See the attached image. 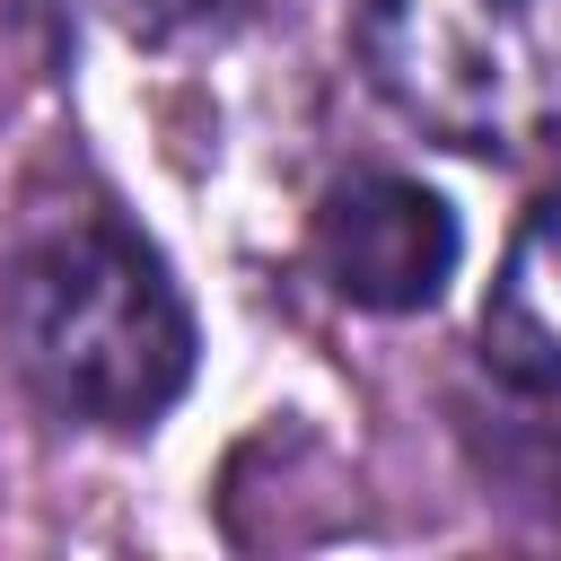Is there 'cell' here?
<instances>
[{
    "mask_svg": "<svg viewBox=\"0 0 561 561\" xmlns=\"http://www.w3.org/2000/svg\"><path fill=\"white\" fill-rule=\"evenodd\" d=\"M0 342L53 421L105 438L158 430L202 359V324L167 254L114 202L53 210L18 237L0 272Z\"/></svg>",
    "mask_w": 561,
    "mask_h": 561,
    "instance_id": "cell-1",
    "label": "cell"
},
{
    "mask_svg": "<svg viewBox=\"0 0 561 561\" xmlns=\"http://www.w3.org/2000/svg\"><path fill=\"white\" fill-rule=\"evenodd\" d=\"M351 44L386 105L447 149H526L561 114V18L543 0H351Z\"/></svg>",
    "mask_w": 561,
    "mask_h": 561,
    "instance_id": "cell-2",
    "label": "cell"
},
{
    "mask_svg": "<svg viewBox=\"0 0 561 561\" xmlns=\"http://www.w3.org/2000/svg\"><path fill=\"white\" fill-rule=\"evenodd\" d=\"M307 254L324 272V289L359 316H421L447 298L456 263H465V228L456 210L394 167H351L307 228Z\"/></svg>",
    "mask_w": 561,
    "mask_h": 561,
    "instance_id": "cell-3",
    "label": "cell"
},
{
    "mask_svg": "<svg viewBox=\"0 0 561 561\" xmlns=\"http://www.w3.org/2000/svg\"><path fill=\"white\" fill-rule=\"evenodd\" d=\"M473 342H482V368L508 394H535V403L561 394V184L517 219Z\"/></svg>",
    "mask_w": 561,
    "mask_h": 561,
    "instance_id": "cell-4",
    "label": "cell"
},
{
    "mask_svg": "<svg viewBox=\"0 0 561 561\" xmlns=\"http://www.w3.org/2000/svg\"><path fill=\"white\" fill-rule=\"evenodd\" d=\"M114 26L140 53H184V44H219L254 18V0H105Z\"/></svg>",
    "mask_w": 561,
    "mask_h": 561,
    "instance_id": "cell-5",
    "label": "cell"
}]
</instances>
